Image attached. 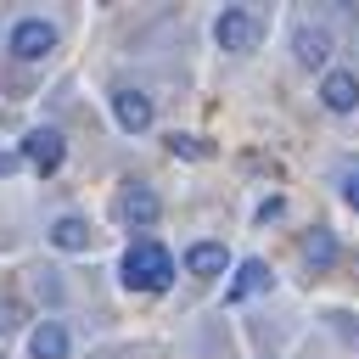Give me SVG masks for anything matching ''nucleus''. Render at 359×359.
Here are the masks:
<instances>
[{"instance_id":"obj_1","label":"nucleus","mask_w":359,"mask_h":359,"mask_svg":"<svg viewBox=\"0 0 359 359\" xmlns=\"http://www.w3.org/2000/svg\"><path fill=\"white\" fill-rule=\"evenodd\" d=\"M118 269H123V286H129V292H163V286L174 280V252L146 236V241H135V247L123 252Z\"/></svg>"},{"instance_id":"obj_2","label":"nucleus","mask_w":359,"mask_h":359,"mask_svg":"<svg viewBox=\"0 0 359 359\" xmlns=\"http://www.w3.org/2000/svg\"><path fill=\"white\" fill-rule=\"evenodd\" d=\"M213 39H219V50H230V56H252L258 39H264V11H252V6H224V11L213 17Z\"/></svg>"},{"instance_id":"obj_3","label":"nucleus","mask_w":359,"mask_h":359,"mask_svg":"<svg viewBox=\"0 0 359 359\" xmlns=\"http://www.w3.org/2000/svg\"><path fill=\"white\" fill-rule=\"evenodd\" d=\"M331 50H337L331 22L314 17V11H297L292 17V56H297V67H331Z\"/></svg>"},{"instance_id":"obj_4","label":"nucleus","mask_w":359,"mask_h":359,"mask_svg":"<svg viewBox=\"0 0 359 359\" xmlns=\"http://www.w3.org/2000/svg\"><path fill=\"white\" fill-rule=\"evenodd\" d=\"M56 45H62V28H56L50 17H17L11 34H6V50H11L17 62H45Z\"/></svg>"},{"instance_id":"obj_5","label":"nucleus","mask_w":359,"mask_h":359,"mask_svg":"<svg viewBox=\"0 0 359 359\" xmlns=\"http://www.w3.org/2000/svg\"><path fill=\"white\" fill-rule=\"evenodd\" d=\"M112 219H118V224H129V230H146V224H157V219H163V196H157L151 185L129 180V185L112 196Z\"/></svg>"},{"instance_id":"obj_6","label":"nucleus","mask_w":359,"mask_h":359,"mask_svg":"<svg viewBox=\"0 0 359 359\" xmlns=\"http://www.w3.org/2000/svg\"><path fill=\"white\" fill-rule=\"evenodd\" d=\"M107 101H112V118H118V129H123V135H146V129H151V118H157L151 95H146V90H135V84H118Z\"/></svg>"},{"instance_id":"obj_7","label":"nucleus","mask_w":359,"mask_h":359,"mask_svg":"<svg viewBox=\"0 0 359 359\" xmlns=\"http://www.w3.org/2000/svg\"><path fill=\"white\" fill-rule=\"evenodd\" d=\"M62 157H67V140H62V129L39 123V129H28V135H22V163H28V168H39V174H56V168H62Z\"/></svg>"},{"instance_id":"obj_8","label":"nucleus","mask_w":359,"mask_h":359,"mask_svg":"<svg viewBox=\"0 0 359 359\" xmlns=\"http://www.w3.org/2000/svg\"><path fill=\"white\" fill-rule=\"evenodd\" d=\"M320 107L337 112V118L359 112V73H353V67H325V79H320Z\"/></svg>"},{"instance_id":"obj_9","label":"nucleus","mask_w":359,"mask_h":359,"mask_svg":"<svg viewBox=\"0 0 359 359\" xmlns=\"http://www.w3.org/2000/svg\"><path fill=\"white\" fill-rule=\"evenodd\" d=\"M185 269H191L196 280H213V275H224V269H230V252H224V241H191V247H185Z\"/></svg>"},{"instance_id":"obj_10","label":"nucleus","mask_w":359,"mask_h":359,"mask_svg":"<svg viewBox=\"0 0 359 359\" xmlns=\"http://www.w3.org/2000/svg\"><path fill=\"white\" fill-rule=\"evenodd\" d=\"M264 286H269V264H264V258H241V264H236V280L224 286V297H230V303H247V297H258Z\"/></svg>"},{"instance_id":"obj_11","label":"nucleus","mask_w":359,"mask_h":359,"mask_svg":"<svg viewBox=\"0 0 359 359\" xmlns=\"http://www.w3.org/2000/svg\"><path fill=\"white\" fill-rule=\"evenodd\" d=\"M28 353L34 359H67V325L62 320H39L28 331Z\"/></svg>"},{"instance_id":"obj_12","label":"nucleus","mask_w":359,"mask_h":359,"mask_svg":"<svg viewBox=\"0 0 359 359\" xmlns=\"http://www.w3.org/2000/svg\"><path fill=\"white\" fill-rule=\"evenodd\" d=\"M45 236H50V241H56L62 252H90V236H95V230H90V224H84L79 213H62V219H56V224H50Z\"/></svg>"},{"instance_id":"obj_13","label":"nucleus","mask_w":359,"mask_h":359,"mask_svg":"<svg viewBox=\"0 0 359 359\" xmlns=\"http://www.w3.org/2000/svg\"><path fill=\"white\" fill-rule=\"evenodd\" d=\"M303 264H309L314 275H325V269L337 264V236H331L325 224H314V230L303 236Z\"/></svg>"},{"instance_id":"obj_14","label":"nucleus","mask_w":359,"mask_h":359,"mask_svg":"<svg viewBox=\"0 0 359 359\" xmlns=\"http://www.w3.org/2000/svg\"><path fill=\"white\" fill-rule=\"evenodd\" d=\"M337 191H342V202L359 213V157H342V163H337Z\"/></svg>"},{"instance_id":"obj_15","label":"nucleus","mask_w":359,"mask_h":359,"mask_svg":"<svg viewBox=\"0 0 359 359\" xmlns=\"http://www.w3.org/2000/svg\"><path fill=\"white\" fill-rule=\"evenodd\" d=\"M168 151H174V157H213V146H208L202 135H180V129L168 135Z\"/></svg>"},{"instance_id":"obj_16","label":"nucleus","mask_w":359,"mask_h":359,"mask_svg":"<svg viewBox=\"0 0 359 359\" xmlns=\"http://www.w3.org/2000/svg\"><path fill=\"white\" fill-rule=\"evenodd\" d=\"M22 325V303H0V337Z\"/></svg>"},{"instance_id":"obj_17","label":"nucleus","mask_w":359,"mask_h":359,"mask_svg":"<svg viewBox=\"0 0 359 359\" xmlns=\"http://www.w3.org/2000/svg\"><path fill=\"white\" fill-rule=\"evenodd\" d=\"M17 163H22V151H17V157H0V180H6V174H11Z\"/></svg>"}]
</instances>
